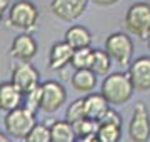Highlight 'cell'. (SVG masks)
<instances>
[{"instance_id":"1","label":"cell","mask_w":150,"mask_h":142,"mask_svg":"<svg viewBox=\"0 0 150 142\" xmlns=\"http://www.w3.org/2000/svg\"><path fill=\"white\" fill-rule=\"evenodd\" d=\"M134 85L130 82L127 74L123 72H112L102 82L100 94L110 105H123L127 104L134 95Z\"/></svg>"},{"instance_id":"2","label":"cell","mask_w":150,"mask_h":142,"mask_svg":"<svg viewBox=\"0 0 150 142\" xmlns=\"http://www.w3.org/2000/svg\"><path fill=\"white\" fill-rule=\"evenodd\" d=\"M123 27L127 33H132L140 40H147L150 37V4L147 2L132 4L123 17Z\"/></svg>"},{"instance_id":"3","label":"cell","mask_w":150,"mask_h":142,"mask_svg":"<svg viewBox=\"0 0 150 142\" xmlns=\"http://www.w3.org/2000/svg\"><path fill=\"white\" fill-rule=\"evenodd\" d=\"M37 124L38 122L35 119V114H32L25 107L15 109V110H12V112H7V115L4 117L5 132L10 137L18 139V141H25Z\"/></svg>"},{"instance_id":"4","label":"cell","mask_w":150,"mask_h":142,"mask_svg":"<svg viewBox=\"0 0 150 142\" xmlns=\"http://www.w3.org/2000/svg\"><path fill=\"white\" fill-rule=\"evenodd\" d=\"M38 18H40V12L30 0H18L15 4H12L8 10V23L12 27L20 28L28 33L30 30L37 28Z\"/></svg>"},{"instance_id":"5","label":"cell","mask_w":150,"mask_h":142,"mask_svg":"<svg viewBox=\"0 0 150 142\" xmlns=\"http://www.w3.org/2000/svg\"><path fill=\"white\" fill-rule=\"evenodd\" d=\"M105 52L118 65H130L134 55V42L127 32H113L105 38Z\"/></svg>"},{"instance_id":"6","label":"cell","mask_w":150,"mask_h":142,"mask_svg":"<svg viewBox=\"0 0 150 142\" xmlns=\"http://www.w3.org/2000/svg\"><path fill=\"white\" fill-rule=\"evenodd\" d=\"M10 82L23 95H28L30 92H33L35 89L42 85L40 84V74L30 62H20L12 69Z\"/></svg>"},{"instance_id":"7","label":"cell","mask_w":150,"mask_h":142,"mask_svg":"<svg viewBox=\"0 0 150 142\" xmlns=\"http://www.w3.org/2000/svg\"><path fill=\"white\" fill-rule=\"evenodd\" d=\"M129 137L132 142H149L150 139V114L144 102H137L129 122Z\"/></svg>"},{"instance_id":"8","label":"cell","mask_w":150,"mask_h":142,"mask_svg":"<svg viewBox=\"0 0 150 142\" xmlns=\"http://www.w3.org/2000/svg\"><path fill=\"white\" fill-rule=\"evenodd\" d=\"M67 90L59 80H47L42 84V107L45 114H54L65 104Z\"/></svg>"},{"instance_id":"9","label":"cell","mask_w":150,"mask_h":142,"mask_svg":"<svg viewBox=\"0 0 150 142\" xmlns=\"http://www.w3.org/2000/svg\"><path fill=\"white\" fill-rule=\"evenodd\" d=\"M130 82L135 92H149L150 90V57L142 55L132 60L127 70Z\"/></svg>"},{"instance_id":"10","label":"cell","mask_w":150,"mask_h":142,"mask_svg":"<svg viewBox=\"0 0 150 142\" xmlns=\"http://www.w3.org/2000/svg\"><path fill=\"white\" fill-rule=\"evenodd\" d=\"M88 0H52L50 12L64 22H74L83 15Z\"/></svg>"},{"instance_id":"11","label":"cell","mask_w":150,"mask_h":142,"mask_svg":"<svg viewBox=\"0 0 150 142\" xmlns=\"http://www.w3.org/2000/svg\"><path fill=\"white\" fill-rule=\"evenodd\" d=\"M37 50H38L37 40L28 32L18 33L12 40V45H10V55L13 59L20 60V62H30L37 55Z\"/></svg>"},{"instance_id":"12","label":"cell","mask_w":150,"mask_h":142,"mask_svg":"<svg viewBox=\"0 0 150 142\" xmlns=\"http://www.w3.org/2000/svg\"><path fill=\"white\" fill-rule=\"evenodd\" d=\"M74 52L75 50L64 40L54 44L50 47V52H48V69L55 72L65 69L69 64H72Z\"/></svg>"},{"instance_id":"13","label":"cell","mask_w":150,"mask_h":142,"mask_svg":"<svg viewBox=\"0 0 150 142\" xmlns=\"http://www.w3.org/2000/svg\"><path fill=\"white\" fill-rule=\"evenodd\" d=\"M22 104H23V94L10 80L0 84V105H2V110L12 112L15 109H20Z\"/></svg>"},{"instance_id":"14","label":"cell","mask_w":150,"mask_h":142,"mask_svg":"<svg viewBox=\"0 0 150 142\" xmlns=\"http://www.w3.org/2000/svg\"><path fill=\"white\" fill-rule=\"evenodd\" d=\"M64 42H67L74 50L87 49L92 44V32L83 25H72L65 32Z\"/></svg>"},{"instance_id":"15","label":"cell","mask_w":150,"mask_h":142,"mask_svg":"<svg viewBox=\"0 0 150 142\" xmlns=\"http://www.w3.org/2000/svg\"><path fill=\"white\" fill-rule=\"evenodd\" d=\"M110 109H112L110 104L105 100V97L100 92L98 94L92 92L88 95H85V110H87V117L88 119H93L97 122H100Z\"/></svg>"},{"instance_id":"16","label":"cell","mask_w":150,"mask_h":142,"mask_svg":"<svg viewBox=\"0 0 150 142\" xmlns=\"http://www.w3.org/2000/svg\"><path fill=\"white\" fill-rule=\"evenodd\" d=\"M70 84L74 90L88 95L97 85V75L93 70H75L70 77Z\"/></svg>"},{"instance_id":"17","label":"cell","mask_w":150,"mask_h":142,"mask_svg":"<svg viewBox=\"0 0 150 142\" xmlns=\"http://www.w3.org/2000/svg\"><path fill=\"white\" fill-rule=\"evenodd\" d=\"M48 129L52 142H77L74 126L67 120H54Z\"/></svg>"},{"instance_id":"18","label":"cell","mask_w":150,"mask_h":142,"mask_svg":"<svg viewBox=\"0 0 150 142\" xmlns=\"http://www.w3.org/2000/svg\"><path fill=\"white\" fill-rule=\"evenodd\" d=\"M93 55H95V49H92V47L75 50L70 65L74 67L75 70H92V65H93Z\"/></svg>"},{"instance_id":"19","label":"cell","mask_w":150,"mask_h":142,"mask_svg":"<svg viewBox=\"0 0 150 142\" xmlns=\"http://www.w3.org/2000/svg\"><path fill=\"white\" fill-rule=\"evenodd\" d=\"M112 62L110 55L105 52V49H95V55H93V65H92V70L95 72V75H105L107 77L110 74V69H112Z\"/></svg>"},{"instance_id":"20","label":"cell","mask_w":150,"mask_h":142,"mask_svg":"<svg viewBox=\"0 0 150 142\" xmlns=\"http://www.w3.org/2000/svg\"><path fill=\"white\" fill-rule=\"evenodd\" d=\"M74 126V131H75V136L77 139H83V137H90V136H97V132H98V127H100V122H97L93 119H85L79 120V122H75L72 124Z\"/></svg>"},{"instance_id":"21","label":"cell","mask_w":150,"mask_h":142,"mask_svg":"<svg viewBox=\"0 0 150 142\" xmlns=\"http://www.w3.org/2000/svg\"><path fill=\"white\" fill-rule=\"evenodd\" d=\"M87 117V110H85V97L75 99L74 102L69 105V109L65 112V120L70 124H75L79 120L85 119Z\"/></svg>"},{"instance_id":"22","label":"cell","mask_w":150,"mask_h":142,"mask_svg":"<svg viewBox=\"0 0 150 142\" xmlns=\"http://www.w3.org/2000/svg\"><path fill=\"white\" fill-rule=\"evenodd\" d=\"M97 137L100 142H120L122 137V127L112 126V124H100Z\"/></svg>"},{"instance_id":"23","label":"cell","mask_w":150,"mask_h":142,"mask_svg":"<svg viewBox=\"0 0 150 142\" xmlns=\"http://www.w3.org/2000/svg\"><path fill=\"white\" fill-rule=\"evenodd\" d=\"M25 142H52L50 129L45 124H37L32 129V132L28 134V137L25 139Z\"/></svg>"},{"instance_id":"24","label":"cell","mask_w":150,"mask_h":142,"mask_svg":"<svg viewBox=\"0 0 150 142\" xmlns=\"http://www.w3.org/2000/svg\"><path fill=\"white\" fill-rule=\"evenodd\" d=\"M23 107L37 115V112L42 107V85L38 89H35L33 92H30L28 95H25V105Z\"/></svg>"},{"instance_id":"25","label":"cell","mask_w":150,"mask_h":142,"mask_svg":"<svg viewBox=\"0 0 150 142\" xmlns=\"http://www.w3.org/2000/svg\"><path fill=\"white\" fill-rule=\"evenodd\" d=\"M122 115L118 114L117 110H113V109H110L105 114V117H103L102 120H100V124H112V126H120L122 127Z\"/></svg>"},{"instance_id":"26","label":"cell","mask_w":150,"mask_h":142,"mask_svg":"<svg viewBox=\"0 0 150 142\" xmlns=\"http://www.w3.org/2000/svg\"><path fill=\"white\" fill-rule=\"evenodd\" d=\"M95 5H100V7H108V5H113V4H117L118 0H92Z\"/></svg>"},{"instance_id":"27","label":"cell","mask_w":150,"mask_h":142,"mask_svg":"<svg viewBox=\"0 0 150 142\" xmlns=\"http://www.w3.org/2000/svg\"><path fill=\"white\" fill-rule=\"evenodd\" d=\"M10 7H12L10 0H0V10H2V12L10 10Z\"/></svg>"},{"instance_id":"28","label":"cell","mask_w":150,"mask_h":142,"mask_svg":"<svg viewBox=\"0 0 150 142\" xmlns=\"http://www.w3.org/2000/svg\"><path fill=\"white\" fill-rule=\"evenodd\" d=\"M77 142H100L97 136H90V137H83V139H77Z\"/></svg>"},{"instance_id":"29","label":"cell","mask_w":150,"mask_h":142,"mask_svg":"<svg viewBox=\"0 0 150 142\" xmlns=\"http://www.w3.org/2000/svg\"><path fill=\"white\" fill-rule=\"evenodd\" d=\"M8 134H4V132H0V142H10V139H8Z\"/></svg>"},{"instance_id":"30","label":"cell","mask_w":150,"mask_h":142,"mask_svg":"<svg viewBox=\"0 0 150 142\" xmlns=\"http://www.w3.org/2000/svg\"><path fill=\"white\" fill-rule=\"evenodd\" d=\"M2 18H4V12L0 10V22H2Z\"/></svg>"},{"instance_id":"31","label":"cell","mask_w":150,"mask_h":142,"mask_svg":"<svg viewBox=\"0 0 150 142\" xmlns=\"http://www.w3.org/2000/svg\"><path fill=\"white\" fill-rule=\"evenodd\" d=\"M147 49H149V54H150V38H149V44H147Z\"/></svg>"},{"instance_id":"32","label":"cell","mask_w":150,"mask_h":142,"mask_svg":"<svg viewBox=\"0 0 150 142\" xmlns=\"http://www.w3.org/2000/svg\"><path fill=\"white\" fill-rule=\"evenodd\" d=\"M0 110H2V105H0Z\"/></svg>"}]
</instances>
